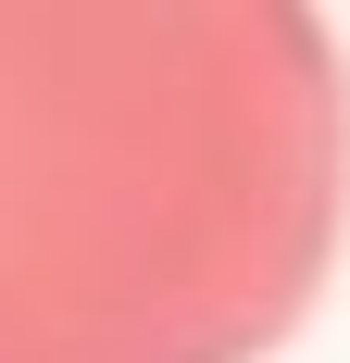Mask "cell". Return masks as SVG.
<instances>
[{
    "mask_svg": "<svg viewBox=\"0 0 350 363\" xmlns=\"http://www.w3.org/2000/svg\"><path fill=\"white\" fill-rule=\"evenodd\" d=\"M338 238L325 0H0V363H263Z\"/></svg>",
    "mask_w": 350,
    "mask_h": 363,
    "instance_id": "cell-1",
    "label": "cell"
}]
</instances>
